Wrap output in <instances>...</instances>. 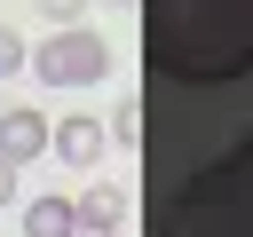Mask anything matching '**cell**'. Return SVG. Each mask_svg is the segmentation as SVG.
Here are the masks:
<instances>
[{
	"mask_svg": "<svg viewBox=\"0 0 253 237\" xmlns=\"http://www.w3.org/2000/svg\"><path fill=\"white\" fill-rule=\"evenodd\" d=\"M142 47L174 87H229L253 71V0H142Z\"/></svg>",
	"mask_w": 253,
	"mask_h": 237,
	"instance_id": "6da1fadb",
	"label": "cell"
},
{
	"mask_svg": "<svg viewBox=\"0 0 253 237\" xmlns=\"http://www.w3.org/2000/svg\"><path fill=\"white\" fill-rule=\"evenodd\" d=\"M158 237H253V126L166 198Z\"/></svg>",
	"mask_w": 253,
	"mask_h": 237,
	"instance_id": "7a4b0ae2",
	"label": "cell"
},
{
	"mask_svg": "<svg viewBox=\"0 0 253 237\" xmlns=\"http://www.w3.org/2000/svg\"><path fill=\"white\" fill-rule=\"evenodd\" d=\"M24 63H32L47 87H103V79H111V40L87 32V24H63V32H47Z\"/></svg>",
	"mask_w": 253,
	"mask_h": 237,
	"instance_id": "3957f363",
	"label": "cell"
},
{
	"mask_svg": "<svg viewBox=\"0 0 253 237\" xmlns=\"http://www.w3.org/2000/svg\"><path fill=\"white\" fill-rule=\"evenodd\" d=\"M103 142H111V134H103V126H95V118H79V111H71V118H55V126H47V150H55V158H63V166H95V158H103Z\"/></svg>",
	"mask_w": 253,
	"mask_h": 237,
	"instance_id": "277c9868",
	"label": "cell"
},
{
	"mask_svg": "<svg viewBox=\"0 0 253 237\" xmlns=\"http://www.w3.org/2000/svg\"><path fill=\"white\" fill-rule=\"evenodd\" d=\"M47 126H55V118H40V111H24V103L0 111V158H8V166L40 158V150H47Z\"/></svg>",
	"mask_w": 253,
	"mask_h": 237,
	"instance_id": "5b68a950",
	"label": "cell"
},
{
	"mask_svg": "<svg viewBox=\"0 0 253 237\" xmlns=\"http://www.w3.org/2000/svg\"><path fill=\"white\" fill-rule=\"evenodd\" d=\"M71 213H79V229L119 237V229H126V190H119V182H95V190H79V198H71Z\"/></svg>",
	"mask_w": 253,
	"mask_h": 237,
	"instance_id": "8992f818",
	"label": "cell"
},
{
	"mask_svg": "<svg viewBox=\"0 0 253 237\" xmlns=\"http://www.w3.org/2000/svg\"><path fill=\"white\" fill-rule=\"evenodd\" d=\"M71 229H79L71 198H32L24 205V237H71Z\"/></svg>",
	"mask_w": 253,
	"mask_h": 237,
	"instance_id": "52a82bcc",
	"label": "cell"
},
{
	"mask_svg": "<svg viewBox=\"0 0 253 237\" xmlns=\"http://www.w3.org/2000/svg\"><path fill=\"white\" fill-rule=\"evenodd\" d=\"M103 134H111V142H119V150H134V142H142V103H134V95H126V103H119V111H111V126H103Z\"/></svg>",
	"mask_w": 253,
	"mask_h": 237,
	"instance_id": "ba28073f",
	"label": "cell"
},
{
	"mask_svg": "<svg viewBox=\"0 0 253 237\" xmlns=\"http://www.w3.org/2000/svg\"><path fill=\"white\" fill-rule=\"evenodd\" d=\"M79 8H87V0H40V16H47L55 32H63V24H79Z\"/></svg>",
	"mask_w": 253,
	"mask_h": 237,
	"instance_id": "9c48e42d",
	"label": "cell"
},
{
	"mask_svg": "<svg viewBox=\"0 0 253 237\" xmlns=\"http://www.w3.org/2000/svg\"><path fill=\"white\" fill-rule=\"evenodd\" d=\"M16 63H24V40H16V32H0V71H16Z\"/></svg>",
	"mask_w": 253,
	"mask_h": 237,
	"instance_id": "30bf717a",
	"label": "cell"
},
{
	"mask_svg": "<svg viewBox=\"0 0 253 237\" xmlns=\"http://www.w3.org/2000/svg\"><path fill=\"white\" fill-rule=\"evenodd\" d=\"M8 198H16V166L0 158V205H8Z\"/></svg>",
	"mask_w": 253,
	"mask_h": 237,
	"instance_id": "8fae6325",
	"label": "cell"
},
{
	"mask_svg": "<svg viewBox=\"0 0 253 237\" xmlns=\"http://www.w3.org/2000/svg\"><path fill=\"white\" fill-rule=\"evenodd\" d=\"M71 237H103V229H71Z\"/></svg>",
	"mask_w": 253,
	"mask_h": 237,
	"instance_id": "7c38bea8",
	"label": "cell"
},
{
	"mask_svg": "<svg viewBox=\"0 0 253 237\" xmlns=\"http://www.w3.org/2000/svg\"><path fill=\"white\" fill-rule=\"evenodd\" d=\"M111 8H126V0H111Z\"/></svg>",
	"mask_w": 253,
	"mask_h": 237,
	"instance_id": "4fadbf2b",
	"label": "cell"
}]
</instances>
